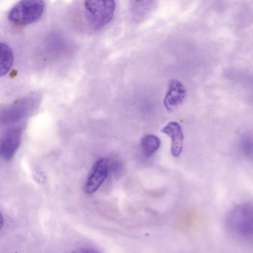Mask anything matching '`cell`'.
<instances>
[{
    "mask_svg": "<svg viewBox=\"0 0 253 253\" xmlns=\"http://www.w3.org/2000/svg\"><path fill=\"white\" fill-rule=\"evenodd\" d=\"M4 223V220L3 218V216L1 212H0V231L1 230V229L3 227Z\"/></svg>",
    "mask_w": 253,
    "mask_h": 253,
    "instance_id": "8fae6325",
    "label": "cell"
},
{
    "mask_svg": "<svg viewBox=\"0 0 253 253\" xmlns=\"http://www.w3.org/2000/svg\"><path fill=\"white\" fill-rule=\"evenodd\" d=\"M226 224L229 232L236 237L249 238L253 235V206L247 203L237 206L229 213Z\"/></svg>",
    "mask_w": 253,
    "mask_h": 253,
    "instance_id": "6da1fadb",
    "label": "cell"
},
{
    "mask_svg": "<svg viewBox=\"0 0 253 253\" xmlns=\"http://www.w3.org/2000/svg\"><path fill=\"white\" fill-rule=\"evenodd\" d=\"M115 0H84V7L87 23L98 30L112 19L115 10Z\"/></svg>",
    "mask_w": 253,
    "mask_h": 253,
    "instance_id": "7a4b0ae2",
    "label": "cell"
},
{
    "mask_svg": "<svg viewBox=\"0 0 253 253\" xmlns=\"http://www.w3.org/2000/svg\"><path fill=\"white\" fill-rule=\"evenodd\" d=\"M141 145L145 155L150 157L159 149L161 146V140L159 137L154 135L148 134L142 137Z\"/></svg>",
    "mask_w": 253,
    "mask_h": 253,
    "instance_id": "9c48e42d",
    "label": "cell"
},
{
    "mask_svg": "<svg viewBox=\"0 0 253 253\" xmlns=\"http://www.w3.org/2000/svg\"><path fill=\"white\" fill-rule=\"evenodd\" d=\"M20 140V130L8 131L0 141V155L6 160L11 159L19 146Z\"/></svg>",
    "mask_w": 253,
    "mask_h": 253,
    "instance_id": "8992f818",
    "label": "cell"
},
{
    "mask_svg": "<svg viewBox=\"0 0 253 253\" xmlns=\"http://www.w3.org/2000/svg\"><path fill=\"white\" fill-rule=\"evenodd\" d=\"M13 53L6 43L0 42V77L6 75L13 62Z\"/></svg>",
    "mask_w": 253,
    "mask_h": 253,
    "instance_id": "ba28073f",
    "label": "cell"
},
{
    "mask_svg": "<svg viewBox=\"0 0 253 253\" xmlns=\"http://www.w3.org/2000/svg\"><path fill=\"white\" fill-rule=\"evenodd\" d=\"M35 177L36 178L37 180L39 182H43L44 181V176L42 173L40 171H38L34 174Z\"/></svg>",
    "mask_w": 253,
    "mask_h": 253,
    "instance_id": "30bf717a",
    "label": "cell"
},
{
    "mask_svg": "<svg viewBox=\"0 0 253 253\" xmlns=\"http://www.w3.org/2000/svg\"><path fill=\"white\" fill-rule=\"evenodd\" d=\"M109 172L108 161L104 159L98 160L93 166L84 186L85 192L92 194L98 190L106 179Z\"/></svg>",
    "mask_w": 253,
    "mask_h": 253,
    "instance_id": "277c9868",
    "label": "cell"
},
{
    "mask_svg": "<svg viewBox=\"0 0 253 253\" xmlns=\"http://www.w3.org/2000/svg\"><path fill=\"white\" fill-rule=\"evenodd\" d=\"M45 7L43 0H21L11 9L8 18L16 25H29L41 18Z\"/></svg>",
    "mask_w": 253,
    "mask_h": 253,
    "instance_id": "3957f363",
    "label": "cell"
},
{
    "mask_svg": "<svg viewBox=\"0 0 253 253\" xmlns=\"http://www.w3.org/2000/svg\"><path fill=\"white\" fill-rule=\"evenodd\" d=\"M161 131L171 138V152L174 157L181 154L183 148V135L181 126L175 122H170L164 126Z\"/></svg>",
    "mask_w": 253,
    "mask_h": 253,
    "instance_id": "52a82bcc",
    "label": "cell"
},
{
    "mask_svg": "<svg viewBox=\"0 0 253 253\" xmlns=\"http://www.w3.org/2000/svg\"><path fill=\"white\" fill-rule=\"evenodd\" d=\"M186 95V90L183 84L177 80H171L164 99L165 108L169 111H174L182 104Z\"/></svg>",
    "mask_w": 253,
    "mask_h": 253,
    "instance_id": "5b68a950",
    "label": "cell"
}]
</instances>
